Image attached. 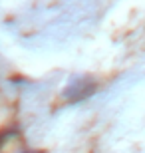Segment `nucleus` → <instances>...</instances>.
Here are the masks:
<instances>
[{
	"instance_id": "3",
	"label": "nucleus",
	"mask_w": 145,
	"mask_h": 153,
	"mask_svg": "<svg viewBox=\"0 0 145 153\" xmlns=\"http://www.w3.org/2000/svg\"><path fill=\"white\" fill-rule=\"evenodd\" d=\"M20 153H44V151H38V149H22Z\"/></svg>"
},
{
	"instance_id": "1",
	"label": "nucleus",
	"mask_w": 145,
	"mask_h": 153,
	"mask_svg": "<svg viewBox=\"0 0 145 153\" xmlns=\"http://www.w3.org/2000/svg\"><path fill=\"white\" fill-rule=\"evenodd\" d=\"M95 91H97V82L88 76H78V78L70 79V84L66 85V90H64V100L68 103H82L86 100L94 96Z\"/></svg>"
},
{
	"instance_id": "2",
	"label": "nucleus",
	"mask_w": 145,
	"mask_h": 153,
	"mask_svg": "<svg viewBox=\"0 0 145 153\" xmlns=\"http://www.w3.org/2000/svg\"><path fill=\"white\" fill-rule=\"evenodd\" d=\"M14 135H16V129H14V127H6V129H0V151L4 149V145L10 141Z\"/></svg>"
}]
</instances>
